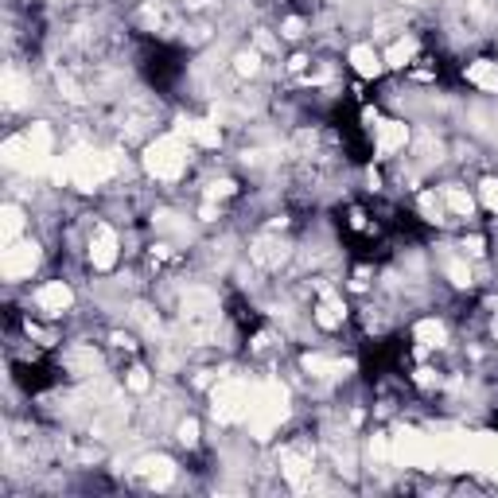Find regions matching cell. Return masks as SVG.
I'll list each match as a JSON object with an SVG mask.
<instances>
[{"instance_id": "5bb4252c", "label": "cell", "mask_w": 498, "mask_h": 498, "mask_svg": "<svg viewBox=\"0 0 498 498\" xmlns=\"http://www.w3.org/2000/svg\"><path fill=\"white\" fill-rule=\"evenodd\" d=\"M440 199H444V207L452 210L456 218H476V199H471L459 183H444L440 187Z\"/></svg>"}, {"instance_id": "7a4b0ae2", "label": "cell", "mask_w": 498, "mask_h": 498, "mask_svg": "<svg viewBox=\"0 0 498 498\" xmlns=\"http://www.w3.org/2000/svg\"><path fill=\"white\" fill-rule=\"evenodd\" d=\"M249 405H253V382L249 378H218L215 394H210V413L218 424H245Z\"/></svg>"}, {"instance_id": "2e32d148", "label": "cell", "mask_w": 498, "mask_h": 498, "mask_svg": "<svg viewBox=\"0 0 498 498\" xmlns=\"http://www.w3.org/2000/svg\"><path fill=\"white\" fill-rule=\"evenodd\" d=\"M444 277L452 289H471V284H476V272H471V261L464 253H452L444 261Z\"/></svg>"}, {"instance_id": "8992f818", "label": "cell", "mask_w": 498, "mask_h": 498, "mask_svg": "<svg viewBox=\"0 0 498 498\" xmlns=\"http://www.w3.org/2000/svg\"><path fill=\"white\" fill-rule=\"evenodd\" d=\"M31 304H35V312H40L43 319H58V316H67L70 307H75V289H70L63 277L43 280L40 289L31 292Z\"/></svg>"}, {"instance_id": "8fae6325", "label": "cell", "mask_w": 498, "mask_h": 498, "mask_svg": "<svg viewBox=\"0 0 498 498\" xmlns=\"http://www.w3.org/2000/svg\"><path fill=\"white\" fill-rule=\"evenodd\" d=\"M347 58H351V67H354V75H359V78H378L386 70V58L378 55L370 43H354Z\"/></svg>"}, {"instance_id": "44dd1931", "label": "cell", "mask_w": 498, "mask_h": 498, "mask_svg": "<svg viewBox=\"0 0 498 498\" xmlns=\"http://www.w3.org/2000/svg\"><path fill=\"white\" fill-rule=\"evenodd\" d=\"M459 253H464L467 261H479V257H487V238H483V234H464V238H459Z\"/></svg>"}, {"instance_id": "603a6c76", "label": "cell", "mask_w": 498, "mask_h": 498, "mask_svg": "<svg viewBox=\"0 0 498 498\" xmlns=\"http://www.w3.org/2000/svg\"><path fill=\"white\" fill-rule=\"evenodd\" d=\"M175 440H180L183 448H199V421L183 417L180 424H175Z\"/></svg>"}, {"instance_id": "cb8c5ba5", "label": "cell", "mask_w": 498, "mask_h": 498, "mask_svg": "<svg viewBox=\"0 0 498 498\" xmlns=\"http://www.w3.org/2000/svg\"><path fill=\"white\" fill-rule=\"evenodd\" d=\"M479 199H483V207H487L491 215H498V180H494V175H487V180L479 183Z\"/></svg>"}, {"instance_id": "7c38bea8", "label": "cell", "mask_w": 498, "mask_h": 498, "mask_svg": "<svg viewBox=\"0 0 498 498\" xmlns=\"http://www.w3.org/2000/svg\"><path fill=\"white\" fill-rule=\"evenodd\" d=\"M28 227H31L28 210H23L16 199H8V203H4V222H0V242H4V245L8 242H20L23 234H28Z\"/></svg>"}, {"instance_id": "9a60e30c", "label": "cell", "mask_w": 498, "mask_h": 498, "mask_svg": "<svg viewBox=\"0 0 498 498\" xmlns=\"http://www.w3.org/2000/svg\"><path fill=\"white\" fill-rule=\"evenodd\" d=\"M417 51H421V43L413 40V35H401V40H397L394 47H389V51H386L382 58H386V67H389V70H405V67L413 63V58H417Z\"/></svg>"}, {"instance_id": "52a82bcc", "label": "cell", "mask_w": 498, "mask_h": 498, "mask_svg": "<svg viewBox=\"0 0 498 498\" xmlns=\"http://www.w3.org/2000/svg\"><path fill=\"white\" fill-rule=\"evenodd\" d=\"M409 140H413V129L401 121V117H389V121L374 125V148L382 160H394L397 152H405Z\"/></svg>"}, {"instance_id": "9c48e42d", "label": "cell", "mask_w": 498, "mask_h": 498, "mask_svg": "<svg viewBox=\"0 0 498 498\" xmlns=\"http://www.w3.org/2000/svg\"><path fill=\"white\" fill-rule=\"evenodd\" d=\"M133 471H137V476H145V479H148V487H156V491L172 487L175 476H180L168 456H140L137 464H133Z\"/></svg>"}, {"instance_id": "30bf717a", "label": "cell", "mask_w": 498, "mask_h": 498, "mask_svg": "<svg viewBox=\"0 0 498 498\" xmlns=\"http://www.w3.org/2000/svg\"><path fill=\"white\" fill-rule=\"evenodd\" d=\"M23 105H31V78H23L16 67L4 70V110L16 113Z\"/></svg>"}, {"instance_id": "e0dca14e", "label": "cell", "mask_w": 498, "mask_h": 498, "mask_svg": "<svg viewBox=\"0 0 498 498\" xmlns=\"http://www.w3.org/2000/svg\"><path fill=\"white\" fill-rule=\"evenodd\" d=\"M413 335H417L421 347L436 351V347H444V342H448V324H444V319H421V324L413 327Z\"/></svg>"}, {"instance_id": "ffe728a7", "label": "cell", "mask_w": 498, "mask_h": 498, "mask_svg": "<svg viewBox=\"0 0 498 498\" xmlns=\"http://www.w3.org/2000/svg\"><path fill=\"white\" fill-rule=\"evenodd\" d=\"M152 386H156V382H152V374L145 370V366H133V370H125V389H129V394H148Z\"/></svg>"}, {"instance_id": "ac0fdd59", "label": "cell", "mask_w": 498, "mask_h": 498, "mask_svg": "<svg viewBox=\"0 0 498 498\" xmlns=\"http://www.w3.org/2000/svg\"><path fill=\"white\" fill-rule=\"evenodd\" d=\"M230 70L238 78H257L261 75V51L257 47H242V51L230 55Z\"/></svg>"}, {"instance_id": "277c9868", "label": "cell", "mask_w": 498, "mask_h": 498, "mask_svg": "<svg viewBox=\"0 0 498 498\" xmlns=\"http://www.w3.org/2000/svg\"><path fill=\"white\" fill-rule=\"evenodd\" d=\"M249 265L253 269H261V272H280V265H289V257L296 253L292 249V242H284L280 234H272V230H265V234H257L253 242H249Z\"/></svg>"}, {"instance_id": "3957f363", "label": "cell", "mask_w": 498, "mask_h": 498, "mask_svg": "<svg viewBox=\"0 0 498 498\" xmlns=\"http://www.w3.org/2000/svg\"><path fill=\"white\" fill-rule=\"evenodd\" d=\"M40 265H43V245L31 234H23L20 242H8L4 253H0V277H4V284L31 280V272Z\"/></svg>"}, {"instance_id": "484cf974", "label": "cell", "mask_w": 498, "mask_h": 498, "mask_svg": "<svg viewBox=\"0 0 498 498\" xmlns=\"http://www.w3.org/2000/svg\"><path fill=\"white\" fill-rule=\"evenodd\" d=\"M210 4H215V0H183L187 12H203V8H210Z\"/></svg>"}, {"instance_id": "d4e9b609", "label": "cell", "mask_w": 498, "mask_h": 498, "mask_svg": "<svg viewBox=\"0 0 498 498\" xmlns=\"http://www.w3.org/2000/svg\"><path fill=\"white\" fill-rule=\"evenodd\" d=\"M280 35H284V40H292V43H296V40H304V35H307V23H304L300 16H289V20L280 23Z\"/></svg>"}, {"instance_id": "d6986e66", "label": "cell", "mask_w": 498, "mask_h": 498, "mask_svg": "<svg viewBox=\"0 0 498 498\" xmlns=\"http://www.w3.org/2000/svg\"><path fill=\"white\" fill-rule=\"evenodd\" d=\"M417 207H421V215H424V222H432V227H440V222H444V215H448V207H444V199H440V191H421V199H417Z\"/></svg>"}, {"instance_id": "7402d4cb", "label": "cell", "mask_w": 498, "mask_h": 498, "mask_svg": "<svg viewBox=\"0 0 498 498\" xmlns=\"http://www.w3.org/2000/svg\"><path fill=\"white\" fill-rule=\"evenodd\" d=\"M234 195H238V183H234V180H210L207 191H203V199H210V203H218V199H234Z\"/></svg>"}, {"instance_id": "ba28073f", "label": "cell", "mask_w": 498, "mask_h": 498, "mask_svg": "<svg viewBox=\"0 0 498 498\" xmlns=\"http://www.w3.org/2000/svg\"><path fill=\"white\" fill-rule=\"evenodd\" d=\"M175 133H183L195 148H218L222 145V125L215 117H183V121L175 125Z\"/></svg>"}, {"instance_id": "5b68a950", "label": "cell", "mask_w": 498, "mask_h": 498, "mask_svg": "<svg viewBox=\"0 0 498 498\" xmlns=\"http://www.w3.org/2000/svg\"><path fill=\"white\" fill-rule=\"evenodd\" d=\"M86 261L93 272H110L117 261H121V238L110 222H93L90 242H86Z\"/></svg>"}, {"instance_id": "6da1fadb", "label": "cell", "mask_w": 498, "mask_h": 498, "mask_svg": "<svg viewBox=\"0 0 498 498\" xmlns=\"http://www.w3.org/2000/svg\"><path fill=\"white\" fill-rule=\"evenodd\" d=\"M191 152H195L191 140L172 129V133H160L145 145L140 168H145V175L156 183H180L187 175V168H191Z\"/></svg>"}, {"instance_id": "4fadbf2b", "label": "cell", "mask_w": 498, "mask_h": 498, "mask_svg": "<svg viewBox=\"0 0 498 498\" xmlns=\"http://www.w3.org/2000/svg\"><path fill=\"white\" fill-rule=\"evenodd\" d=\"M464 78L471 86H479L483 93H498V58H476V63H467Z\"/></svg>"}]
</instances>
